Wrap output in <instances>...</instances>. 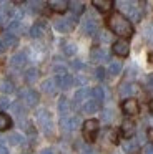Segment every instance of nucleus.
I'll return each instance as SVG.
<instances>
[{
	"mask_svg": "<svg viewBox=\"0 0 153 154\" xmlns=\"http://www.w3.org/2000/svg\"><path fill=\"white\" fill-rule=\"evenodd\" d=\"M108 27H110V30L115 35H118V37L128 38L133 35L132 22H130L123 14H120V12H115V14H112L108 17Z\"/></svg>",
	"mask_w": 153,
	"mask_h": 154,
	"instance_id": "1",
	"label": "nucleus"
},
{
	"mask_svg": "<svg viewBox=\"0 0 153 154\" xmlns=\"http://www.w3.org/2000/svg\"><path fill=\"white\" fill-rule=\"evenodd\" d=\"M98 128H100V124L96 119H86L83 123V137H85V141H88V143L95 141Z\"/></svg>",
	"mask_w": 153,
	"mask_h": 154,
	"instance_id": "2",
	"label": "nucleus"
},
{
	"mask_svg": "<svg viewBox=\"0 0 153 154\" xmlns=\"http://www.w3.org/2000/svg\"><path fill=\"white\" fill-rule=\"evenodd\" d=\"M53 27H55V30L62 32V33H68V32H72L73 27H75V17L58 18V20H55Z\"/></svg>",
	"mask_w": 153,
	"mask_h": 154,
	"instance_id": "3",
	"label": "nucleus"
},
{
	"mask_svg": "<svg viewBox=\"0 0 153 154\" xmlns=\"http://www.w3.org/2000/svg\"><path fill=\"white\" fill-rule=\"evenodd\" d=\"M38 93L37 91H33V90H23L22 93H20V100H22V103L25 104V106H28V108H32V106H35L37 103H38Z\"/></svg>",
	"mask_w": 153,
	"mask_h": 154,
	"instance_id": "4",
	"label": "nucleus"
},
{
	"mask_svg": "<svg viewBox=\"0 0 153 154\" xmlns=\"http://www.w3.org/2000/svg\"><path fill=\"white\" fill-rule=\"evenodd\" d=\"M120 7H123L122 10L125 12V14L130 15V18H133V20H140L142 18V8H136L135 4H132V2H120Z\"/></svg>",
	"mask_w": 153,
	"mask_h": 154,
	"instance_id": "5",
	"label": "nucleus"
},
{
	"mask_svg": "<svg viewBox=\"0 0 153 154\" xmlns=\"http://www.w3.org/2000/svg\"><path fill=\"white\" fill-rule=\"evenodd\" d=\"M37 119H38L40 126L43 128V131H45V133H50V128H52V116H50L48 111L40 109L38 113H37Z\"/></svg>",
	"mask_w": 153,
	"mask_h": 154,
	"instance_id": "6",
	"label": "nucleus"
},
{
	"mask_svg": "<svg viewBox=\"0 0 153 154\" xmlns=\"http://www.w3.org/2000/svg\"><path fill=\"white\" fill-rule=\"evenodd\" d=\"M122 109H123V113H125V114H128V116H133V114H138V109H140L138 101H136V100H133V98H128V100H125V101H123Z\"/></svg>",
	"mask_w": 153,
	"mask_h": 154,
	"instance_id": "7",
	"label": "nucleus"
},
{
	"mask_svg": "<svg viewBox=\"0 0 153 154\" xmlns=\"http://www.w3.org/2000/svg\"><path fill=\"white\" fill-rule=\"evenodd\" d=\"M113 53L118 55V57H126V55L130 53V45L126 40H118L113 43Z\"/></svg>",
	"mask_w": 153,
	"mask_h": 154,
	"instance_id": "8",
	"label": "nucleus"
},
{
	"mask_svg": "<svg viewBox=\"0 0 153 154\" xmlns=\"http://www.w3.org/2000/svg\"><path fill=\"white\" fill-rule=\"evenodd\" d=\"M78 124H80V119L76 116H73V118H62L60 119V126H62V129L63 131H73V129H76L78 128Z\"/></svg>",
	"mask_w": 153,
	"mask_h": 154,
	"instance_id": "9",
	"label": "nucleus"
},
{
	"mask_svg": "<svg viewBox=\"0 0 153 154\" xmlns=\"http://www.w3.org/2000/svg\"><path fill=\"white\" fill-rule=\"evenodd\" d=\"M90 58H92V61H95V63H102V61L108 60V53H106L105 50H102V48H93L92 53H90Z\"/></svg>",
	"mask_w": 153,
	"mask_h": 154,
	"instance_id": "10",
	"label": "nucleus"
},
{
	"mask_svg": "<svg viewBox=\"0 0 153 154\" xmlns=\"http://www.w3.org/2000/svg\"><path fill=\"white\" fill-rule=\"evenodd\" d=\"M48 7L52 8L53 12L63 14V12L68 10V2H65V0H52V2H48Z\"/></svg>",
	"mask_w": 153,
	"mask_h": 154,
	"instance_id": "11",
	"label": "nucleus"
},
{
	"mask_svg": "<svg viewBox=\"0 0 153 154\" xmlns=\"http://www.w3.org/2000/svg\"><path fill=\"white\" fill-rule=\"evenodd\" d=\"M138 91V86L135 83H125L120 86V96L122 98H126V96H132Z\"/></svg>",
	"mask_w": 153,
	"mask_h": 154,
	"instance_id": "12",
	"label": "nucleus"
},
{
	"mask_svg": "<svg viewBox=\"0 0 153 154\" xmlns=\"http://www.w3.org/2000/svg\"><path fill=\"white\" fill-rule=\"evenodd\" d=\"M122 134L130 139V137L135 134V123H133V121H130V119L123 121V123H122Z\"/></svg>",
	"mask_w": 153,
	"mask_h": 154,
	"instance_id": "13",
	"label": "nucleus"
},
{
	"mask_svg": "<svg viewBox=\"0 0 153 154\" xmlns=\"http://www.w3.org/2000/svg\"><path fill=\"white\" fill-rule=\"evenodd\" d=\"M90 96H92V91L86 90V88H80V90L75 93V103H76V104H80V103L85 104L86 101H88Z\"/></svg>",
	"mask_w": 153,
	"mask_h": 154,
	"instance_id": "14",
	"label": "nucleus"
},
{
	"mask_svg": "<svg viewBox=\"0 0 153 154\" xmlns=\"http://www.w3.org/2000/svg\"><path fill=\"white\" fill-rule=\"evenodd\" d=\"M55 81H57V85H58V88L68 90V88L72 86V83H73V78L70 76V75H63V76H57Z\"/></svg>",
	"mask_w": 153,
	"mask_h": 154,
	"instance_id": "15",
	"label": "nucleus"
},
{
	"mask_svg": "<svg viewBox=\"0 0 153 154\" xmlns=\"http://www.w3.org/2000/svg\"><path fill=\"white\" fill-rule=\"evenodd\" d=\"M2 42L5 43V47H7V48H13V47H17V43H18V38H17L13 33L7 32V33H3Z\"/></svg>",
	"mask_w": 153,
	"mask_h": 154,
	"instance_id": "16",
	"label": "nucleus"
},
{
	"mask_svg": "<svg viewBox=\"0 0 153 154\" xmlns=\"http://www.w3.org/2000/svg\"><path fill=\"white\" fill-rule=\"evenodd\" d=\"M57 88H58V85H57V81L53 80V78H50V80H45L42 83V90L45 91V93L48 94H53L57 91Z\"/></svg>",
	"mask_w": 153,
	"mask_h": 154,
	"instance_id": "17",
	"label": "nucleus"
},
{
	"mask_svg": "<svg viewBox=\"0 0 153 154\" xmlns=\"http://www.w3.org/2000/svg\"><path fill=\"white\" fill-rule=\"evenodd\" d=\"M93 7L98 8L100 12H108L113 7V2H110V0H93Z\"/></svg>",
	"mask_w": 153,
	"mask_h": 154,
	"instance_id": "18",
	"label": "nucleus"
},
{
	"mask_svg": "<svg viewBox=\"0 0 153 154\" xmlns=\"http://www.w3.org/2000/svg\"><path fill=\"white\" fill-rule=\"evenodd\" d=\"M123 151L125 154H138V143L136 141H125L123 143Z\"/></svg>",
	"mask_w": 153,
	"mask_h": 154,
	"instance_id": "19",
	"label": "nucleus"
},
{
	"mask_svg": "<svg viewBox=\"0 0 153 154\" xmlns=\"http://www.w3.org/2000/svg\"><path fill=\"white\" fill-rule=\"evenodd\" d=\"M25 61H27V58L23 53H17L10 58V65H12L13 68H22L23 65H25Z\"/></svg>",
	"mask_w": 153,
	"mask_h": 154,
	"instance_id": "20",
	"label": "nucleus"
},
{
	"mask_svg": "<svg viewBox=\"0 0 153 154\" xmlns=\"http://www.w3.org/2000/svg\"><path fill=\"white\" fill-rule=\"evenodd\" d=\"M82 28H83V32H85L86 35H93V33H95V30H96V22L93 20V18H88V20L83 22Z\"/></svg>",
	"mask_w": 153,
	"mask_h": 154,
	"instance_id": "21",
	"label": "nucleus"
},
{
	"mask_svg": "<svg viewBox=\"0 0 153 154\" xmlns=\"http://www.w3.org/2000/svg\"><path fill=\"white\" fill-rule=\"evenodd\" d=\"M58 111H60V114H62V118L68 116L70 103H68V100H67V98H60V101H58Z\"/></svg>",
	"mask_w": 153,
	"mask_h": 154,
	"instance_id": "22",
	"label": "nucleus"
},
{
	"mask_svg": "<svg viewBox=\"0 0 153 154\" xmlns=\"http://www.w3.org/2000/svg\"><path fill=\"white\" fill-rule=\"evenodd\" d=\"M98 106H100V104L96 103L95 100H88L85 104H83V111H85V113H88V114H93V113H96V111H98Z\"/></svg>",
	"mask_w": 153,
	"mask_h": 154,
	"instance_id": "23",
	"label": "nucleus"
},
{
	"mask_svg": "<svg viewBox=\"0 0 153 154\" xmlns=\"http://www.w3.org/2000/svg\"><path fill=\"white\" fill-rule=\"evenodd\" d=\"M10 126H12V119H10V116L5 114V113H0V131H7Z\"/></svg>",
	"mask_w": 153,
	"mask_h": 154,
	"instance_id": "24",
	"label": "nucleus"
},
{
	"mask_svg": "<svg viewBox=\"0 0 153 154\" xmlns=\"http://www.w3.org/2000/svg\"><path fill=\"white\" fill-rule=\"evenodd\" d=\"M30 35H32L33 38L42 37V35H45V27H43L42 23H35L32 28H30Z\"/></svg>",
	"mask_w": 153,
	"mask_h": 154,
	"instance_id": "25",
	"label": "nucleus"
},
{
	"mask_svg": "<svg viewBox=\"0 0 153 154\" xmlns=\"http://www.w3.org/2000/svg\"><path fill=\"white\" fill-rule=\"evenodd\" d=\"M68 7L72 8V12H73V17H76V15H80L83 10H85V5H83L82 2H68Z\"/></svg>",
	"mask_w": 153,
	"mask_h": 154,
	"instance_id": "26",
	"label": "nucleus"
},
{
	"mask_svg": "<svg viewBox=\"0 0 153 154\" xmlns=\"http://www.w3.org/2000/svg\"><path fill=\"white\" fill-rule=\"evenodd\" d=\"M92 96H93V100L96 101V103H102L103 101V98H105V93H103V88H100V86H96V88H93L92 90Z\"/></svg>",
	"mask_w": 153,
	"mask_h": 154,
	"instance_id": "27",
	"label": "nucleus"
},
{
	"mask_svg": "<svg viewBox=\"0 0 153 154\" xmlns=\"http://www.w3.org/2000/svg\"><path fill=\"white\" fill-rule=\"evenodd\" d=\"M37 78H38V71H37L35 68H30V70H27V73H25L27 83H35Z\"/></svg>",
	"mask_w": 153,
	"mask_h": 154,
	"instance_id": "28",
	"label": "nucleus"
},
{
	"mask_svg": "<svg viewBox=\"0 0 153 154\" xmlns=\"http://www.w3.org/2000/svg\"><path fill=\"white\" fill-rule=\"evenodd\" d=\"M120 71H122V63L120 61H112L110 68H108V73L112 76H116V75H120Z\"/></svg>",
	"mask_w": 153,
	"mask_h": 154,
	"instance_id": "29",
	"label": "nucleus"
},
{
	"mask_svg": "<svg viewBox=\"0 0 153 154\" xmlns=\"http://www.w3.org/2000/svg\"><path fill=\"white\" fill-rule=\"evenodd\" d=\"M0 91H2V93H12L13 91V83L10 80H2L0 81Z\"/></svg>",
	"mask_w": 153,
	"mask_h": 154,
	"instance_id": "30",
	"label": "nucleus"
},
{
	"mask_svg": "<svg viewBox=\"0 0 153 154\" xmlns=\"http://www.w3.org/2000/svg\"><path fill=\"white\" fill-rule=\"evenodd\" d=\"M3 5H5V4L0 5V25L7 23L8 18H10V10H8V8H3Z\"/></svg>",
	"mask_w": 153,
	"mask_h": 154,
	"instance_id": "31",
	"label": "nucleus"
},
{
	"mask_svg": "<svg viewBox=\"0 0 153 154\" xmlns=\"http://www.w3.org/2000/svg\"><path fill=\"white\" fill-rule=\"evenodd\" d=\"M22 141H23V136L18 133H12L8 136V143L12 144V146H18V144H22Z\"/></svg>",
	"mask_w": 153,
	"mask_h": 154,
	"instance_id": "32",
	"label": "nucleus"
},
{
	"mask_svg": "<svg viewBox=\"0 0 153 154\" xmlns=\"http://www.w3.org/2000/svg\"><path fill=\"white\" fill-rule=\"evenodd\" d=\"M22 30V25H20V20H13L12 23H10V33L13 32V35L18 33V32Z\"/></svg>",
	"mask_w": 153,
	"mask_h": 154,
	"instance_id": "33",
	"label": "nucleus"
},
{
	"mask_svg": "<svg viewBox=\"0 0 153 154\" xmlns=\"http://www.w3.org/2000/svg\"><path fill=\"white\" fill-rule=\"evenodd\" d=\"M145 88L150 91V93H153V73L145 78Z\"/></svg>",
	"mask_w": 153,
	"mask_h": 154,
	"instance_id": "34",
	"label": "nucleus"
},
{
	"mask_svg": "<svg viewBox=\"0 0 153 154\" xmlns=\"http://www.w3.org/2000/svg\"><path fill=\"white\" fill-rule=\"evenodd\" d=\"M75 51H76L75 43H67V45H65V53H67V55H73Z\"/></svg>",
	"mask_w": 153,
	"mask_h": 154,
	"instance_id": "35",
	"label": "nucleus"
},
{
	"mask_svg": "<svg viewBox=\"0 0 153 154\" xmlns=\"http://www.w3.org/2000/svg\"><path fill=\"white\" fill-rule=\"evenodd\" d=\"M95 76L98 78V80H103V78H105V70H103L102 66L96 68V70H95Z\"/></svg>",
	"mask_w": 153,
	"mask_h": 154,
	"instance_id": "36",
	"label": "nucleus"
},
{
	"mask_svg": "<svg viewBox=\"0 0 153 154\" xmlns=\"http://www.w3.org/2000/svg\"><path fill=\"white\" fill-rule=\"evenodd\" d=\"M103 119H105V121H110V119H112V118H113V113H112V111H110V109H105V111H103Z\"/></svg>",
	"mask_w": 153,
	"mask_h": 154,
	"instance_id": "37",
	"label": "nucleus"
},
{
	"mask_svg": "<svg viewBox=\"0 0 153 154\" xmlns=\"http://www.w3.org/2000/svg\"><path fill=\"white\" fill-rule=\"evenodd\" d=\"M8 106H10L8 100H7V98H0V109H5V108H8Z\"/></svg>",
	"mask_w": 153,
	"mask_h": 154,
	"instance_id": "38",
	"label": "nucleus"
},
{
	"mask_svg": "<svg viewBox=\"0 0 153 154\" xmlns=\"http://www.w3.org/2000/svg\"><path fill=\"white\" fill-rule=\"evenodd\" d=\"M143 152L145 154H153V144H146L145 149H143Z\"/></svg>",
	"mask_w": 153,
	"mask_h": 154,
	"instance_id": "39",
	"label": "nucleus"
},
{
	"mask_svg": "<svg viewBox=\"0 0 153 154\" xmlns=\"http://www.w3.org/2000/svg\"><path fill=\"white\" fill-rule=\"evenodd\" d=\"M108 136H110V139H112V143H118V141H116V133L113 129L108 133Z\"/></svg>",
	"mask_w": 153,
	"mask_h": 154,
	"instance_id": "40",
	"label": "nucleus"
},
{
	"mask_svg": "<svg viewBox=\"0 0 153 154\" xmlns=\"http://www.w3.org/2000/svg\"><path fill=\"white\" fill-rule=\"evenodd\" d=\"M7 50V47H5V43H3L2 40H0V53H3V51Z\"/></svg>",
	"mask_w": 153,
	"mask_h": 154,
	"instance_id": "41",
	"label": "nucleus"
},
{
	"mask_svg": "<svg viewBox=\"0 0 153 154\" xmlns=\"http://www.w3.org/2000/svg\"><path fill=\"white\" fill-rule=\"evenodd\" d=\"M0 154H8V151H7L5 147L2 146V144H0Z\"/></svg>",
	"mask_w": 153,
	"mask_h": 154,
	"instance_id": "42",
	"label": "nucleus"
},
{
	"mask_svg": "<svg viewBox=\"0 0 153 154\" xmlns=\"http://www.w3.org/2000/svg\"><path fill=\"white\" fill-rule=\"evenodd\" d=\"M73 66H75V68H83V65L78 63V61H75V63H73Z\"/></svg>",
	"mask_w": 153,
	"mask_h": 154,
	"instance_id": "43",
	"label": "nucleus"
},
{
	"mask_svg": "<svg viewBox=\"0 0 153 154\" xmlns=\"http://www.w3.org/2000/svg\"><path fill=\"white\" fill-rule=\"evenodd\" d=\"M40 154H53V152H52V151H50V149H43V151H42V152H40Z\"/></svg>",
	"mask_w": 153,
	"mask_h": 154,
	"instance_id": "44",
	"label": "nucleus"
},
{
	"mask_svg": "<svg viewBox=\"0 0 153 154\" xmlns=\"http://www.w3.org/2000/svg\"><path fill=\"white\" fill-rule=\"evenodd\" d=\"M150 111L153 113V100H151V103H150Z\"/></svg>",
	"mask_w": 153,
	"mask_h": 154,
	"instance_id": "45",
	"label": "nucleus"
},
{
	"mask_svg": "<svg viewBox=\"0 0 153 154\" xmlns=\"http://www.w3.org/2000/svg\"><path fill=\"white\" fill-rule=\"evenodd\" d=\"M150 61H151V63H153V55H150Z\"/></svg>",
	"mask_w": 153,
	"mask_h": 154,
	"instance_id": "46",
	"label": "nucleus"
}]
</instances>
